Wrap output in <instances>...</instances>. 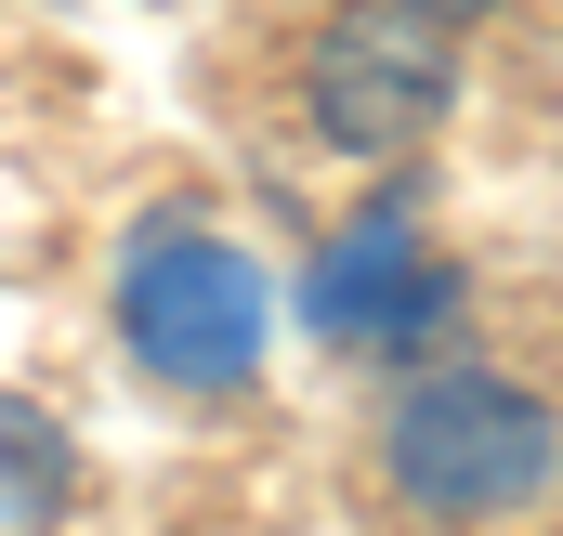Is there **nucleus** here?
<instances>
[{
	"label": "nucleus",
	"mask_w": 563,
	"mask_h": 536,
	"mask_svg": "<svg viewBox=\"0 0 563 536\" xmlns=\"http://www.w3.org/2000/svg\"><path fill=\"white\" fill-rule=\"evenodd\" d=\"M407 13H432V26H472V13H498V0H407Z\"/></svg>",
	"instance_id": "423d86ee"
},
{
	"label": "nucleus",
	"mask_w": 563,
	"mask_h": 536,
	"mask_svg": "<svg viewBox=\"0 0 563 536\" xmlns=\"http://www.w3.org/2000/svg\"><path fill=\"white\" fill-rule=\"evenodd\" d=\"M66 511H79V432L53 405L0 393V524L40 536V524H66Z\"/></svg>",
	"instance_id": "39448f33"
},
{
	"label": "nucleus",
	"mask_w": 563,
	"mask_h": 536,
	"mask_svg": "<svg viewBox=\"0 0 563 536\" xmlns=\"http://www.w3.org/2000/svg\"><path fill=\"white\" fill-rule=\"evenodd\" d=\"M380 484L407 524L445 536L525 524L538 498H563V405L485 354H420L380 393Z\"/></svg>",
	"instance_id": "f257e3e1"
},
{
	"label": "nucleus",
	"mask_w": 563,
	"mask_h": 536,
	"mask_svg": "<svg viewBox=\"0 0 563 536\" xmlns=\"http://www.w3.org/2000/svg\"><path fill=\"white\" fill-rule=\"evenodd\" d=\"M459 314V275L432 263L420 197H367L314 263H301V327L341 340V354H380V367H420V340Z\"/></svg>",
	"instance_id": "20e7f679"
},
{
	"label": "nucleus",
	"mask_w": 563,
	"mask_h": 536,
	"mask_svg": "<svg viewBox=\"0 0 563 536\" xmlns=\"http://www.w3.org/2000/svg\"><path fill=\"white\" fill-rule=\"evenodd\" d=\"M459 105V53L445 26L407 0H367V13H328L301 40V119L341 144V157H420Z\"/></svg>",
	"instance_id": "7ed1b4c3"
},
{
	"label": "nucleus",
	"mask_w": 563,
	"mask_h": 536,
	"mask_svg": "<svg viewBox=\"0 0 563 536\" xmlns=\"http://www.w3.org/2000/svg\"><path fill=\"white\" fill-rule=\"evenodd\" d=\"M263 327H276V288H263V263L223 223H197V210L132 223V249H119V340H132V367L157 393H250L263 380Z\"/></svg>",
	"instance_id": "f03ea898"
}]
</instances>
